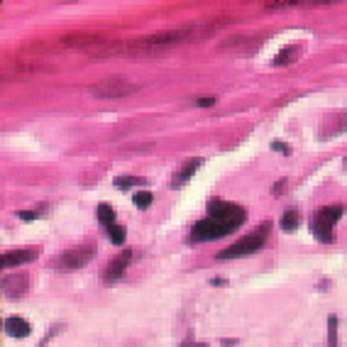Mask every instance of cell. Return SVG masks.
<instances>
[{"instance_id": "obj_1", "label": "cell", "mask_w": 347, "mask_h": 347, "mask_svg": "<svg viewBox=\"0 0 347 347\" xmlns=\"http://www.w3.org/2000/svg\"><path fill=\"white\" fill-rule=\"evenodd\" d=\"M269 227H272L269 223H262L259 227H257V233L242 237V240H237L235 245H230L225 252H220V255H218V259H237V257H247V255H255V252H259V249L264 247V242H266Z\"/></svg>"}, {"instance_id": "obj_7", "label": "cell", "mask_w": 347, "mask_h": 347, "mask_svg": "<svg viewBox=\"0 0 347 347\" xmlns=\"http://www.w3.org/2000/svg\"><path fill=\"white\" fill-rule=\"evenodd\" d=\"M95 257V245H81L69 249L66 255L59 259V269L62 272H71V269H81Z\"/></svg>"}, {"instance_id": "obj_6", "label": "cell", "mask_w": 347, "mask_h": 347, "mask_svg": "<svg viewBox=\"0 0 347 347\" xmlns=\"http://www.w3.org/2000/svg\"><path fill=\"white\" fill-rule=\"evenodd\" d=\"M233 230L227 227V225L218 223L213 218H205V220H198L194 225V230H191V240L194 242H208V240H218V237H225L230 235Z\"/></svg>"}, {"instance_id": "obj_10", "label": "cell", "mask_w": 347, "mask_h": 347, "mask_svg": "<svg viewBox=\"0 0 347 347\" xmlns=\"http://www.w3.org/2000/svg\"><path fill=\"white\" fill-rule=\"evenodd\" d=\"M130 249H125L123 255H118L115 259H112L110 264H108V272H105V276L108 279H118V276H123V272L127 269V264H130Z\"/></svg>"}, {"instance_id": "obj_14", "label": "cell", "mask_w": 347, "mask_h": 347, "mask_svg": "<svg viewBox=\"0 0 347 347\" xmlns=\"http://www.w3.org/2000/svg\"><path fill=\"white\" fill-rule=\"evenodd\" d=\"M98 220H101L103 225H108V227L115 225V210H112L108 203H101L98 205Z\"/></svg>"}, {"instance_id": "obj_13", "label": "cell", "mask_w": 347, "mask_h": 347, "mask_svg": "<svg viewBox=\"0 0 347 347\" xmlns=\"http://www.w3.org/2000/svg\"><path fill=\"white\" fill-rule=\"evenodd\" d=\"M147 181H144L142 176H118L115 179V186L118 188H132V186H144Z\"/></svg>"}, {"instance_id": "obj_9", "label": "cell", "mask_w": 347, "mask_h": 347, "mask_svg": "<svg viewBox=\"0 0 347 347\" xmlns=\"http://www.w3.org/2000/svg\"><path fill=\"white\" fill-rule=\"evenodd\" d=\"M27 286H30V281H27V276L25 274H17V276H8V279H3V288H5V296L8 298H20L27 294Z\"/></svg>"}, {"instance_id": "obj_23", "label": "cell", "mask_w": 347, "mask_h": 347, "mask_svg": "<svg viewBox=\"0 0 347 347\" xmlns=\"http://www.w3.org/2000/svg\"><path fill=\"white\" fill-rule=\"evenodd\" d=\"M181 347H208V345H203V342H184Z\"/></svg>"}, {"instance_id": "obj_11", "label": "cell", "mask_w": 347, "mask_h": 347, "mask_svg": "<svg viewBox=\"0 0 347 347\" xmlns=\"http://www.w3.org/2000/svg\"><path fill=\"white\" fill-rule=\"evenodd\" d=\"M5 330H8V335H12V337H27L30 335V323H27L25 318L12 316L5 320Z\"/></svg>"}, {"instance_id": "obj_19", "label": "cell", "mask_w": 347, "mask_h": 347, "mask_svg": "<svg viewBox=\"0 0 347 347\" xmlns=\"http://www.w3.org/2000/svg\"><path fill=\"white\" fill-rule=\"evenodd\" d=\"M330 347H337V318H330Z\"/></svg>"}, {"instance_id": "obj_16", "label": "cell", "mask_w": 347, "mask_h": 347, "mask_svg": "<svg viewBox=\"0 0 347 347\" xmlns=\"http://www.w3.org/2000/svg\"><path fill=\"white\" fill-rule=\"evenodd\" d=\"M108 237H110L112 245H123L125 242V227L123 225H110V227H108Z\"/></svg>"}, {"instance_id": "obj_20", "label": "cell", "mask_w": 347, "mask_h": 347, "mask_svg": "<svg viewBox=\"0 0 347 347\" xmlns=\"http://www.w3.org/2000/svg\"><path fill=\"white\" fill-rule=\"evenodd\" d=\"M37 215H40V213H34V210H32V213H30V210H22L20 218H22V220H34Z\"/></svg>"}, {"instance_id": "obj_18", "label": "cell", "mask_w": 347, "mask_h": 347, "mask_svg": "<svg viewBox=\"0 0 347 347\" xmlns=\"http://www.w3.org/2000/svg\"><path fill=\"white\" fill-rule=\"evenodd\" d=\"M132 203L137 205V208H149V205H152V194H149V191H140V194L132 196Z\"/></svg>"}, {"instance_id": "obj_2", "label": "cell", "mask_w": 347, "mask_h": 347, "mask_svg": "<svg viewBox=\"0 0 347 347\" xmlns=\"http://www.w3.org/2000/svg\"><path fill=\"white\" fill-rule=\"evenodd\" d=\"M208 218L227 225L235 233L237 227L245 223V208L237 203H227V201H210L208 203Z\"/></svg>"}, {"instance_id": "obj_12", "label": "cell", "mask_w": 347, "mask_h": 347, "mask_svg": "<svg viewBox=\"0 0 347 347\" xmlns=\"http://www.w3.org/2000/svg\"><path fill=\"white\" fill-rule=\"evenodd\" d=\"M298 223H301V215H298V210H286L284 218H281V227H284L286 233H294L298 227Z\"/></svg>"}, {"instance_id": "obj_4", "label": "cell", "mask_w": 347, "mask_h": 347, "mask_svg": "<svg viewBox=\"0 0 347 347\" xmlns=\"http://www.w3.org/2000/svg\"><path fill=\"white\" fill-rule=\"evenodd\" d=\"M342 205H330V208H320L316 215V220H313V233H316L318 240H325V242H330L333 240V225L342 218Z\"/></svg>"}, {"instance_id": "obj_24", "label": "cell", "mask_w": 347, "mask_h": 347, "mask_svg": "<svg viewBox=\"0 0 347 347\" xmlns=\"http://www.w3.org/2000/svg\"><path fill=\"white\" fill-rule=\"evenodd\" d=\"M284 184H286V181H279V184L274 186V194H281V188H284Z\"/></svg>"}, {"instance_id": "obj_17", "label": "cell", "mask_w": 347, "mask_h": 347, "mask_svg": "<svg viewBox=\"0 0 347 347\" xmlns=\"http://www.w3.org/2000/svg\"><path fill=\"white\" fill-rule=\"evenodd\" d=\"M198 166H201V159H194V162L188 164V166H184V169H181V174L176 176V181H174V184H176V186H179V184H184L186 179H191V174H194V169H198Z\"/></svg>"}, {"instance_id": "obj_21", "label": "cell", "mask_w": 347, "mask_h": 347, "mask_svg": "<svg viewBox=\"0 0 347 347\" xmlns=\"http://www.w3.org/2000/svg\"><path fill=\"white\" fill-rule=\"evenodd\" d=\"M272 147H274L276 152H281V154H288V147H286V144H281V142H274V144H272Z\"/></svg>"}, {"instance_id": "obj_15", "label": "cell", "mask_w": 347, "mask_h": 347, "mask_svg": "<svg viewBox=\"0 0 347 347\" xmlns=\"http://www.w3.org/2000/svg\"><path fill=\"white\" fill-rule=\"evenodd\" d=\"M296 51H298V47H288V49L279 51V56L274 59V66H284V64H291L294 59H296Z\"/></svg>"}, {"instance_id": "obj_5", "label": "cell", "mask_w": 347, "mask_h": 347, "mask_svg": "<svg viewBox=\"0 0 347 347\" xmlns=\"http://www.w3.org/2000/svg\"><path fill=\"white\" fill-rule=\"evenodd\" d=\"M264 37L262 34H233L230 40L220 42V51H227V54H252L262 47Z\"/></svg>"}, {"instance_id": "obj_8", "label": "cell", "mask_w": 347, "mask_h": 347, "mask_svg": "<svg viewBox=\"0 0 347 347\" xmlns=\"http://www.w3.org/2000/svg\"><path fill=\"white\" fill-rule=\"evenodd\" d=\"M37 257H40V249H37V247H25V249L5 252V255L0 257V264H3V269H15V266L27 264L32 259H37Z\"/></svg>"}, {"instance_id": "obj_3", "label": "cell", "mask_w": 347, "mask_h": 347, "mask_svg": "<svg viewBox=\"0 0 347 347\" xmlns=\"http://www.w3.org/2000/svg\"><path fill=\"white\" fill-rule=\"evenodd\" d=\"M140 88L137 83L132 81H125V79H118V76H112V79H105V81L95 83L91 88V93L95 98H125V95H130Z\"/></svg>"}, {"instance_id": "obj_22", "label": "cell", "mask_w": 347, "mask_h": 347, "mask_svg": "<svg viewBox=\"0 0 347 347\" xmlns=\"http://www.w3.org/2000/svg\"><path fill=\"white\" fill-rule=\"evenodd\" d=\"M196 103H198V105H201V108H208V105H213V98H201V101H196Z\"/></svg>"}]
</instances>
